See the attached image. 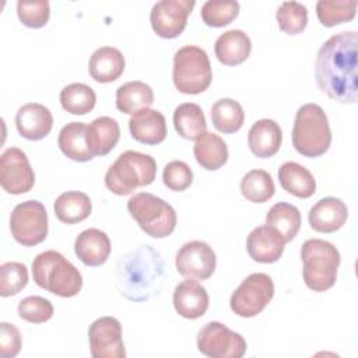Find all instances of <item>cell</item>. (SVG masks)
Masks as SVG:
<instances>
[{
    "label": "cell",
    "instance_id": "1",
    "mask_svg": "<svg viewBox=\"0 0 358 358\" xmlns=\"http://www.w3.org/2000/svg\"><path fill=\"white\" fill-rule=\"evenodd\" d=\"M357 32L344 31L330 36L317 52L316 84L333 101L357 102Z\"/></svg>",
    "mask_w": 358,
    "mask_h": 358
},
{
    "label": "cell",
    "instance_id": "2",
    "mask_svg": "<svg viewBox=\"0 0 358 358\" xmlns=\"http://www.w3.org/2000/svg\"><path fill=\"white\" fill-rule=\"evenodd\" d=\"M31 270L35 284L57 296L71 298L81 291V273L56 250L39 253L34 259Z\"/></svg>",
    "mask_w": 358,
    "mask_h": 358
},
{
    "label": "cell",
    "instance_id": "3",
    "mask_svg": "<svg viewBox=\"0 0 358 358\" xmlns=\"http://www.w3.org/2000/svg\"><path fill=\"white\" fill-rule=\"evenodd\" d=\"M331 144V130L326 112L317 103L298 108L292 127V145L303 157L323 155Z\"/></svg>",
    "mask_w": 358,
    "mask_h": 358
},
{
    "label": "cell",
    "instance_id": "4",
    "mask_svg": "<svg viewBox=\"0 0 358 358\" xmlns=\"http://www.w3.org/2000/svg\"><path fill=\"white\" fill-rule=\"evenodd\" d=\"M301 259L303 263V282L309 289L323 292L336 284L341 259L333 243L319 238L308 239L301 248Z\"/></svg>",
    "mask_w": 358,
    "mask_h": 358
},
{
    "label": "cell",
    "instance_id": "5",
    "mask_svg": "<svg viewBox=\"0 0 358 358\" xmlns=\"http://www.w3.org/2000/svg\"><path fill=\"white\" fill-rule=\"evenodd\" d=\"M157 175L155 159L144 152L124 151L108 168L105 173L106 187L117 194L126 196L140 186H148Z\"/></svg>",
    "mask_w": 358,
    "mask_h": 358
},
{
    "label": "cell",
    "instance_id": "6",
    "mask_svg": "<svg viewBox=\"0 0 358 358\" xmlns=\"http://www.w3.org/2000/svg\"><path fill=\"white\" fill-rule=\"evenodd\" d=\"M172 80L182 94L196 95L204 92L213 80L211 63L204 49L186 45L176 50L173 56Z\"/></svg>",
    "mask_w": 358,
    "mask_h": 358
},
{
    "label": "cell",
    "instance_id": "7",
    "mask_svg": "<svg viewBox=\"0 0 358 358\" xmlns=\"http://www.w3.org/2000/svg\"><path fill=\"white\" fill-rule=\"evenodd\" d=\"M127 211L151 238H166L175 231L178 218L173 207L152 193L141 192L131 196Z\"/></svg>",
    "mask_w": 358,
    "mask_h": 358
},
{
    "label": "cell",
    "instance_id": "8",
    "mask_svg": "<svg viewBox=\"0 0 358 358\" xmlns=\"http://www.w3.org/2000/svg\"><path fill=\"white\" fill-rule=\"evenodd\" d=\"M13 238L22 246H36L48 236V213L38 200L18 203L10 215Z\"/></svg>",
    "mask_w": 358,
    "mask_h": 358
},
{
    "label": "cell",
    "instance_id": "9",
    "mask_svg": "<svg viewBox=\"0 0 358 358\" xmlns=\"http://www.w3.org/2000/svg\"><path fill=\"white\" fill-rule=\"evenodd\" d=\"M274 296V282L266 273L249 274L232 292L229 306L241 317L259 315Z\"/></svg>",
    "mask_w": 358,
    "mask_h": 358
},
{
    "label": "cell",
    "instance_id": "10",
    "mask_svg": "<svg viewBox=\"0 0 358 358\" xmlns=\"http://www.w3.org/2000/svg\"><path fill=\"white\" fill-rule=\"evenodd\" d=\"M199 351L210 358H241L246 352V340L221 322L206 323L197 334Z\"/></svg>",
    "mask_w": 358,
    "mask_h": 358
},
{
    "label": "cell",
    "instance_id": "11",
    "mask_svg": "<svg viewBox=\"0 0 358 358\" xmlns=\"http://www.w3.org/2000/svg\"><path fill=\"white\" fill-rule=\"evenodd\" d=\"M35 183V173L27 154L18 147H10L0 157V185L10 194L29 192Z\"/></svg>",
    "mask_w": 358,
    "mask_h": 358
},
{
    "label": "cell",
    "instance_id": "12",
    "mask_svg": "<svg viewBox=\"0 0 358 358\" xmlns=\"http://www.w3.org/2000/svg\"><path fill=\"white\" fill-rule=\"evenodd\" d=\"M175 264L178 273L185 278L207 280L215 271L217 257L207 242L190 241L178 250Z\"/></svg>",
    "mask_w": 358,
    "mask_h": 358
},
{
    "label": "cell",
    "instance_id": "13",
    "mask_svg": "<svg viewBox=\"0 0 358 358\" xmlns=\"http://www.w3.org/2000/svg\"><path fill=\"white\" fill-rule=\"evenodd\" d=\"M194 0H161L157 1L150 13V22L154 32L165 39L179 36L192 13Z\"/></svg>",
    "mask_w": 358,
    "mask_h": 358
},
{
    "label": "cell",
    "instance_id": "14",
    "mask_svg": "<svg viewBox=\"0 0 358 358\" xmlns=\"http://www.w3.org/2000/svg\"><path fill=\"white\" fill-rule=\"evenodd\" d=\"M90 352L94 358H124L122 324L116 317L102 316L88 329Z\"/></svg>",
    "mask_w": 358,
    "mask_h": 358
},
{
    "label": "cell",
    "instance_id": "15",
    "mask_svg": "<svg viewBox=\"0 0 358 358\" xmlns=\"http://www.w3.org/2000/svg\"><path fill=\"white\" fill-rule=\"evenodd\" d=\"M285 243L281 234L266 224L250 231L246 239V250L257 263H274L281 257Z\"/></svg>",
    "mask_w": 358,
    "mask_h": 358
},
{
    "label": "cell",
    "instance_id": "16",
    "mask_svg": "<svg viewBox=\"0 0 358 358\" xmlns=\"http://www.w3.org/2000/svg\"><path fill=\"white\" fill-rule=\"evenodd\" d=\"M347 204L338 197H323L316 201L308 214L309 225L313 231L322 234H331L338 231L347 221Z\"/></svg>",
    "mask_w": 358,
    "mask_h": 358
},
{
    "label": "cell",
    "instance_id": "17",
    "mask_svg": "<svg viewBox=\"0 0 358 358\" xmlns=\"http://www.w3.org/2000/svg\"><path fill=\"white\" fill-rule=\"evenodd\" d=\"M15 126L21 137L38 141L45 138L53 126V116L49 108L38 102L22 105L15 113Z\"/></svg>",
    "mask_w": 358,
    "mask_h": 358
},
{
    "label": "cell",
    "instance_id": "18",
    "mask_svg": "<svg viewBox=\"0 0 358 358\" xmlns=\"http://www.w3.org/2000/svg\"><path fill=\"white\" fill-rule=\"evenodd\" d=\"M129 130L136 141L155 145L166 137V120L159 110L145 108L130 116Z\"/></svg>",
    "mask_w": 358,
    "mask_h": 358
},
{
    "label": "cell",
    "instance_id": "19",
    "mask_svg": "<svg viewBox=\"0 0 358 358\" xmlns=\"http://www.w3.org/2000/svg\"><path fill=\"white\" fill-rule=\"evenodd\" d=\"M208 294L197 280L186 278L179 282L173 291L175 310L186 319H199L208 309Z\"/></svg>",
    "mask_w": 358,
    "mask_h": 358
},
{
    "label": "cell",
    "instance_id": "20",
    "mask_svg": "<svg viewBox=\"0 0 358 358\" xmlns=\"http://www.w3.org/2000/svg\"><path fill=\"white\" fill-rule=\"evenodd\" d=\"M112 246L109 236L98 229V228H88L80 232L74 242V252L77 257L90 267H98L103 264L109 255Z\"/></svg>",
    "mask_w": 358,
    "mask_h": 358
},
{
    "label": "cell",
    "instance_id": "21",
    "mask_svg": "<svg viewBox=\"0 0 358 358\" xmlns=\"http://www.w3.org/2000/svg\"><path fill=\"white\" fill-rule=\"evenodd\" d=\"M282 141L280 124L273 119H260L252 124L248 133V145L253 155L270 158L278 152Z\"/></svg>",
    "mask_w": 358,
    "mask_h": 358
},
{
    "label": "cell",
    "instance_id": "22",
    "mask_svg": "<svg viewBox=\"0 0 358 358\" xmlns=\"http://www.w3.org/2000/svg\"><path fill=\"white\" fill-rule=\"evenodd\" d=\"M124 56L113 46L98 48L88 62L90 76L98 83H112L124 71Z\"/></svg>",
    "mask_w": 358,
    "mask_h": 358
},
{
    "label": "cell",
    "instance_id": "23",
    "mask_svg": "<svg viewBox=\"0 0 358 358\" xmlns=\"http://www.w3.org/2000/svg\"><path fill=\"white\" fill-rule=\"evenodd\" d=\"M250 50L252 41L242 29H228L221 34L214 43L215 56L225 66L243 63L249 57Z\"/></svg>",
    "mask_w": 358,
    "mask_h": 358
},
{
    "label": "cell",
    "instance_id": "24",
    "mask_svg": "<svg viewBox=\"0 0 358 358\" xmlns=\"http://www.w3.org/2000/svg\"><path fill=\"white\" fill-rule=\"evenodd\" d=\"M120 138L119 123L110 116H99L87 127V143L92 157L109 154Z\"/></svg>",
    "mask_w": 358,
    "mask_h": 358
},
{
    "label": "cell",
    "instance_id": "25",
    "mask_svg": "<svg viewBox=\"0 0 358 358\" xmlns=\"http://www.w3.org/2000/svg\"><path fill=\"white\" fill-rule=\"evenodd\" d=\"M278 180L282 189L299 199H308L316 192V180L303 165L287 161L278 169Z\"/></svg>",
    "mask_w": 358,
    "mask_h": 358
},
{
    "label": "cell",
    "instance_id": "26",
    "mask_svg": "<svg viewBox=\"0 0 358 358\" xmlns=\"http://www.w3.org/2000/svg\"><path fill=\"white\" fill-rule=\"evenodd\" d=\"M87 127L83 122H70L62 127L57 144L67 158L77 162H87L94 158L87 143Z\"/></svg>",
    "mask_w": 358,
    "mask_h": 358
},
{
    "label": "cell",
    "instance_id": "27",
    "mask_svg": "<svg viewBox=\"0 0 358 358\" xmlns=\"http://www.w3.org/2000/svg\"><path fill=\"white\" fill-rule=\"evenodd\" d=\"M193 154L201 168L217 171L228 161V147L215 133L204 131L194 143Z\"/></svg>",
    "mask_w": 358,
    "mask_h": 358
},
{
    "label": "cell",
    "instance_id": "28",
    "mask_svg": "<svg viewBox=\"0 0 358 358\" xmlns=\"http://www.w3.org/2000/svg\"><path fill=\"white\" fill-rule=\"evenodd\" d=\"M53 208L59 221L64 224H77L90 217L92 203L88 194L78 190H70L62 193L55 200Z\"/></svg>",
    "mask_w": 358,
    "mask_h": 358
},
{
    "label": "cell",
    "instance_id": "29",
    "mask_svg": "<svg viewBox=\"0 0 358 358\" xmlns=\"http://www.w3.org/2000/svg\"><path fill=\"white\" fill-rule=\"evenodd\" d=\"M154 102L152 88L143 81H129L116 90V108L123 113H136Z\"/></svg>",
    "mask_w": 358,
    "mask_h": 358
},
{
    "label": "cell",
    "instance_id": "30",
    "mask_svg": "<svg viewBox=\"0 0 358 358\" xmlns=\"http://www.w3.org/2000/svg\"><path fill=\"white\" fill-rule=\"evenodd\" d=\"M173 126L178 134L186 140H197L204 131H207L204 112L193 102H185L175 108Z\"/></svg>",
    "mask_w": 358,
    "mask_h": 358
},
{
    "label": "cell",
    "instance_id": "31",
    "mask_svg": "<svg viewBox=\"0 0 358 358\" xmlns=\"http://www.w3.org/2000/svg\"><path fill=\"white\" fill-rule=\"evenodd\" d=\"M266 224L275 228L285 242L292 241L302 224L299 210L289 203H275L266 214Z\"/></svg>",
    "mask_w": 358,
    "mask_h": 358
},
{
    "label": "cell",
    "instance_id": "32",
    "mask_svg": "<svg viewBox=\"0 0 358 358\" xmlns=\"http://www.w3.org/2000/svg\"><path fill=\"white\" fill-rule=\"evenodd\" d=\"M211 120L218 131L231 134L242 127L245 112L238 101L232 98H221L211 106Z\"/></svg>",
    "mask_w": 358,
    "mask_h": 358
},
{
    "label": "cell",
    "instance_id": "33",
    "mask_svg": "<svg viewBox=\"0 0 358 358\" xmlns=\"http://www.w3.org/2000/svg\"><path fill=\"white\" fill-rule=\"evenodd\" d=\"M96 102L95 91L83 83H73L60 91L62 108L73 115H87Z\"/></svg>",
    "mask_w": 358,
    "mask_h": 358
},
{
    "label": "cell",
    "instance_id": "34",
    "mask_svg": "<svg viewBox=\"0 0 358 358\" xmlns=\"http://www.w3.org/2000/svg\"><path fill=\"white\" fill-rule=\"evenodd\" d=\"M242 196L252 203H266L275 192L274 180L264 169H252L241 180Z\"/></svg>",
    "mask_w": 358,
    "mask_h": 358
},
{
    "label": "cell",
    "instance_id": "35",
    "mask_svg": "<svg viewBox=\"0 0 358 358\" xmlns=\"http://www.w3.org/2000/svg\"><path fill=\"white\" fill-rule=\"evenodd\" d=\"M355 13V0H319L316 3V15L324 27H334L351 21Z\"/></svg>",
    "mask_w": 358,
    "mask_h": 358
},
{
    "label": "cell",
    "instance_id": "36",
    "mask_svg": "<svg viewBox=\"0 0 358 358\" xmlns=\"http://www.w3.org/2000/svg\"><path fill=\"white\" fill-rule=\"evenodd\" d=\"M239 13V3L235 0H207L201 6V20L206 25L221 28L232 22Z\"/></svg>",
    "mask_w": 358,
    "mask_h": 358
},
{
    "label": "cell",
    "instance_id": "37",
    "mask_svg": "<svg viewBox=\"0 0 358 358\" xmlns=\"http://www.w3.org/2000/svg\"><path fill=\"white\" fill-rule=\"evenodd\" d=\"M275 18L282 32L296 35L306 28L308 8L299 1H284L277 8Z\"/></svg>",
    "mask_w": 358,
    "mask_h": 358
},
{
    "label": "cell",
    "instance_id": "38",
    "mask_svg": "<svg viewBox=\"0 0 358 358\" xmlns=\"http://www.w3.org/2000/svg\"><path fill=\"white\" fill-rule=\"evenodd\" d=\"M28 284V270L20 262H7L0 266V295H17Z\"/></svg>",
    "mask_w": 358,
    "mask_h": 358
},
{
    "label": "cell",
    "instance_id": "39",
    "mask_svg": "<svg viewBox=\"0 0 358 358\" xmlns=\"http://www.w3.org/2000/svg\"><path fill=\"white\" fill-rule=\"evenodd\" d=\"M17 312L18 316L25 322L45 323L53 316L55 309L49 299L38 295H31L20 301Z\"/></svg>",
    "mask_w": 358,
    "mask_h": 358
},
{
    "label": "cell",
    "instance_id": "40",
    "mask_svg": "<svg viewBox=\"0 0 358 358\" xmlns=\"http://www.w3.org/2000/svg\"><path fill=\"white\" fill-rule=\"evenodd\" d=\"M17 14L20 21L28 28H42L48 24L50 7L48 0L38 1H17Z\"/></svg>",
    "mask_w": 358,
    "mask_h": 358
},
{
    "label": "cell",
    "instance_id": "41",
    "mask_svg": "<svg viewBox=\"0 0 358 358\" xmlns=\"http://www.w3.org/2000/svg\"><path fill=\"white\" fill-rule=\"evenodd\" d=\"M164 185L173 192H183L193 183V171L183 161H171L162 172Z\"/></svg>",
    "mask_w": 358,
    "mask_h": 358
},
{
    "label": "cell",
    "instance_id": "42",
    "mask_svg": "<svg viewBox=\"0 0 358 358\" xmlns=\"http://www.w3.org/2000/svg\"><path fill=\"white\" fill-rule=\"evenodd\" d=\"M21 350L20 330L7 322L0 323V357L13 358L18 355Z\"/></svg>",
    "mask_w": 358,
    "mask_h": 358
}]
</instances>
